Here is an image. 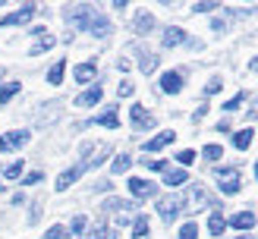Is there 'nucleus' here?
<instances>
[{"label": "nucleus", "instance_id": "nucleus-33", "mask_svg": "<svg viewBox=\"0 0 258 239\" xmlns=\"http://www.w3.org/2000/svg\"><path fill=\"white\" fill-rule=\"evenodd\" d=\"M221 88H224V82H221V75H214V79H211L208 85H205V95H217V92H221Z\"/></svg>", "mask_w": 258, "mask_h": 239}, {"label": "nucleus", "instance_id": "nucleus-12", "mask_svg": "<svg viewBox=\"0 0 258 239\" xmlns=\"http://www.w3.org/2000/svg\"><path fill=\"white\" fill-rule=\"evenodd\" d=\"M101 95H104V92H101V85H92V88H85V92L76 98V104H79V107H92V104L101 101Z\"/></svg>", "mask_w": 258, "mask_h": 239}, {"label": "nucleus", "instance_id": "nucleus-21", "mask_svg": "<svg viewBox=\"0 0 258 239\" xmlns=\"http://www.w3.org/2000/svg\"><path fill=\"white\" fill-rule=\"evenodd\" d=\"M154 29V16L151 13H139V19H136V32L139 35H145V32H151Z\"/></svg>", "mask_w": 258, "mask_h": 239}, {"label": "nucleus", "instance_id": "nucleus-36", "mask_svg": "<svg viewBox=\"0 0 258 239\" xmlns=\"http://www.w3.org/2000/svg\"><path fill=\"white\" fill-rule=\"evenodd\" d=\"M242 101H246V92H239L236 98H230V101H227V104H224V110H236V107L242 104Z\"/></svg>", "mask_w": 258, "mask_h": 239}, {"label": "nucleus", "instance_id": "nucleus-41", "mask_svg": "<svg viewBox=\"0 0 258 239\" xmlns=\"http://www.w3.org/2000/svg\"><path fill=\"white\" fill-rule=\"evenodd\" d=\"M249 69H252V72H258V57H252V63H249Z\"/></svg>", "mask_w": 258, "mask_h": 239}, {"label": "nucleus", "instance_id": "nucleus-23", "mask_svg": "<svg viewBox=\"0 0 258 239\" xmlns=\"http://www.w3.org/2000/svg\"><path fill=\"white\" fill-rule=\"evenodd\" d=\"M63 72H67V63L60 60V63H54V66H50V72H47V82H50V85H60V82H63Z\"/></svg>", "mask_w": 258, "mask_h": 239}, {"label": "nucleus", "instance_id": "nucleus-9", "mask_svg": "<svg viewBox=\"0 0 258 239\" xmlns=\"http://www.w3.org/2000/svg\"><path fill=\"white\" fill-rule=\"evenodd\" d=\"M129 192H133L136 198H154V195H158V186L148 183V180H139V176H133V180H129Z\"/></svg>", "mask_w": 258, "mask_h": 239}, {"label": "nucleus", "instance_id": "nucleus-6", "mask_svg": "<svg viewBox=\"0 0 258 239\" xmlns=\"http://www.w3.org/2000/svg\"><path fill=\"white\" fill-rule=\"evenodd\" d=\"M129 117H133V126H136V129H154V123H158L142 104H133V107H129Z\"/></svg>", "mask_w": 258, "mask_h": 239}, {"label": "nucleus", "instance_id": "nucleus-29", "mask_svg": "<svg viewBox=\"0 0 258 239\" xmlns=\"http://www.w3.org/2000/svg\"><path fill=\"white\" fill-rule=\"evenodd\" d=\"M88 239H117V233L107 230V226H95V230L88 233Z\"/></svg>", "mask_w": 258, "mask_h": 239}, {"label": "nucleus", "instance_id": "nucleus-13", "mask_svg": "<svg viewBox=\"0 0 258 239\" xmlns=\"http://www.w3.org/2000/svg\"><path fill=\"white\" fill-rule=\"evenodd\" d=\"M186 41H189L186 32L176 29V25H170V29L164 32V47H179V44H186Z\"/></svg>", "mask_w": 258, "mask_h": 239}, {"label": "nucleus", "instance_id": "nucleus-40", "mask_svg": "<svg viewBox=\"0 0 258 239\" xmlns=\"http://www.w3.org/2000/svg\"><path fill=\"white\" fill-rule=\"evenodd\" d=\"M192 10H196V13H211V10H217V4H196Z\"/></svg>", "mask_w": 258, "mask_h": 239}, {"label": "nucleus", "instance_id": "nucleus-31", "mask_svg": "<svg viewBox=\"0 0 258 239\" xmlns=\"http://www.w3.org/2000/svg\"><path fill=\"white\" fill-rule=\"evenodd\" d=\"M70 233H73V236H82V233H85V217H82V214H79V217H73Z\"/></svg>", "mask_w": 258, "mask_h": 239}, {"label": "nucleus", "instance_id": "nucleus-26", "mask_svg": "<svg viewBox=\"0 0 258 239\" xmlns=\"http://www.w3.org/2000/svg\"><path fill=\"white\" fill-rule=\"evenodd\" d=\"M19 88H22L19 82H7L4 88H0V104H7L10 98H16V95H19Z\"/></svg>", "mask_w": 258, "mask_h": 239}, {"label": "nucleus", "instance_id": "nucleus-4", "mask_svg": "<svg viewBox=\"0 0 258 239\" xmlns=\"http://www.w3.org/2000/svg\"><path fill=\"white\" fill-rule=\"evenodd\" d=\"M158 214H161L164 223H173L179 214H183V201L176 195H164V198H158Z\"/></svg>", "mask_w": 258, "mask_h": 239}, {"label": "nucleus", "instance_id": "nucleus-24", "mask_svg": "<svg viewBox=\"0 0 258 239\" xmlns=\"http://www.w3.org/2000/svg\"><path fill=\"white\" fill-rule=\"evenodd\" d=\"M139 69L145 72V75H151L154 69H158V57H154V54H148V50H145V54H142V63H139Z\"/></svg>", "mask_w": 258, "mask_h": 239}, {"label": "nucleus", "instance_id": "nucleus-11", "mask_svg": "<svg viewBox=\"0 0 258 239\" xmlns=\"http://www.w3.org/2000/svg\"><path fill=\"white\" fill-rule=\"evenodd\" d=\"M179 88H183V75H179V72H164V75H161V92L176 95Z\"/></svg>", "mask_w": 258, "mask_h": 239}, {"label": "nucleus", "instance_id": "nucleus-20", "mask_svg": "<svg viewBox=\"0 0 258 239\" xmlns=\"http://www.w3.org/2000/svg\"><path fill=\"white\" fill-rule=\"evenodd\" d=\"M252 135H255V132L249 129V126H246V129H239V132L233 135V148H239V151H246V148L252 145Z\"/></svg>", "mask_w": 258, "mask_h": 239}, {"label": "nucleus", "instance_id": "nucleus-18", "mask_svg": "<svg viewBox=\"0 0 258 239\" xmlns=\"http://www.w3.org/2000/svg\"><path fill=\"white\" fill-rule=\"evenodd\" d=\"M208 230H211V236H224L227 220H224V214H221V211H214L211 217H208Z\"/></svg>", "mask_w": 258, "mask_h": 239}, {"label": "nucleus", "instance_id": "nucleus-22", "mask_svg": "<svg viewBox=\"0 0 258 239\" xmlns=\"http://www.w3.org/2000/svg\"><path fill=\"white\" fill-rule=\"evenodd\" d=\"M133 236L136 239H145L148 236V217H145V214H139V217L133 220Z\"/></svg>", "mask_w": 258, "mask_h": 239}, {"label": "nucleus", "instance_id": "nucleus-43", "mask_svg": "<svg viewBox=\"0 0 258 239\" xmlns=\"http://www.w3.org/2000/svg\"><path fill=\"white\" fill-rule=\"evenodd\" d=\"M255 176H258V161H255Z\"/></svg>", "mask_w": 258, "mask_h": 239}, {"label": "nucleus", "instance_id": "nucleus-30", "mask_svg": "<svg viewBox=\"0 0 258 239\" xmlns=\"http://www.w3.org/2000/svg\"><path fill=\"white\" fill-rule=\"evenodd\" d=\"M202 154L208 157V161H221V157H224V148H221V145H205Z\"/></svg>", "mask_w": 258, "mask_h": 239}, {"label": "nucleus", "instance_id": "nucleus-27", "mask_svg": "<svg viewBox=\"0 0 258 239\" xmlns=\"http://www.w3.org/2000/svg\"><path fill=\"white\" fill-rule=\"evenodd\" d=\"M98 123L107 126V129H117V126H120V117H117V110H107V113H101V117H98Z\"/></svg>", "mask_w": 258, "mask_h": 239}, {"label": "nucleus", "instance_id": "nucleus-38", "mask_svg": "<svg viewBox=\"0 0 258 239\" xmlns=\"http://www.w3.org/2000/svg\"><path fill=\"white\" fill-rule=\"evenodd\" d=\"M133 92H136V88H133V82H123V85L117 88V95H120V98H133Z\"/></svg>", "mask_w": 258, "mask_h": 239}, {"label": "nucleus", "instance_id": "nucleus-35", "mask_svg": "<svg viewBox=\"0 0 258 239\" xmlns=\"http://www.w3.org/2000/svg\"><path fill=\"white\" fill-rule=\"evenodd\" d=\"M41 180H44V173H41V170H32V173L22 180V186H35V183H41Z\"/></svg>", "mask_w": 258, "mask_h": 239}, {"label": "nucleus", "instance_id": "nucleus-17", "mask_svg": "<svg viewBox=\"0 0 258 239\" xmlns=\"http://www.w3.org/2000/svg\"><path fill=\"white\" fill-rule=\"evenodd\" d=\"M186 180H189L186 170H170V167L164 170V186H183Z\"/></svg>", "mask_w": 258, "mask_h": 239}, {"label": "nucleus", "instance_id": "nucleus-5", "mask_svg": "<svg viewBox=\"0 0 258 239\" xmlns=\"http://www.w3.org/2000/svg\"><path fill=\"white\" fill-rule=\"evenodd\" d=\"M29 138H32L29 129H13L7 135H0V151H16V148H22L25 142H29Z\"/></svg>", "mask_w": 258, "mask_h": 239}, {"label": "nucleus", "instance_id": "nucleus-1", "mask_svg": "<svg viewBox=\"0 0 258 239\" xmlns=\"http://www.w3.org/2000/svg\"><path fill=\"white\" fill-rule=\"evenodd\" d=\"M67 19L76 25V29H82V32H88V35H98V38L110 35L107 16H101L95 7H73V10L67 13Z\"/></svg>", "mask_w": 258, "mask_h": 239}, {"label": "nucleus", "instance_id": "nucleus-19", "mask_svg": "<svg viewBox=\"0 0 258 239\" xmlns=\"http://www.w3.org/2000/svg\"><path fill=\"white\" fill-rule=\"evenodd\" d=\"M50 47H54V35H47V32H44V35L32 44L29 54H32V57H38V54H44V50H50Z\"/></svg>", "mask_w": 258, "mask_h": 239}, {"label": "nucleus", "instance_id": "nucleus-25", "mask_svg": "<svg viewBox=\"0 0 258 239\" xmlns=\"http://www.w3.org/2000/svg\"><path fill=\"white\" fill-rule=\"evenodd\" d=\"M129 167H133V157H129V154H117V157H113V164H110L113 173H126Z\"/></svg>", "mask_w": 258, "mask_h": 239}, {"label": "nucleus", "instance_id": "nucleus-32", "mask_svg": "<svg viewBox=\"0 0 258 239\" xmlns=\"http://www.w3.org/2000/svg\"><path fill=\"white\" fill-rule=\"evenodd\" d=\"M179 239H199V226L196 223H186L183 230H179Z\"/></svg>", "mask_w": 258, "mask_h": 239}, {"label": "nucleus", "instance_id": "nucleus-2", "mask_svg": "<svg viewBox=\"0 0 258 239\" xmlns=\"http://www.w3.org/2000/svg\"><path fill=\"white\" fill-rule=\"evenodd\" d=\"M179 201H183V211H186V214H196L199 208L211 205V198H208V192H205V186H202V183H192V186L186 189V195L179 198Z\"/></svg>", "mask_w": 258, "mask_h": 239}, {"label": "nucleus", "instance_id": "nucleus-16", "mask_svg": "<svg viewBox=\"0 0 258 239\" xmlns=\"http://www.w3.org/2000/svg\"><path fill=\"white\" fill-rule=\"evenodd\" d=\"M95 75H98V66H95V63H82V66H76V82H92L95 79Z\"/></svg>", "mask_w": 258, "mask_h": 239}, {"label": "nucleus", "instance_id": "nucleus-34", "mask_svg": "<svg viewBox=\"0 0 258 239\" xmlns=\"http://www.w3.org/2000/svg\"><path fill=\"white\" fill-rule=\"evenodd\" d=\"M176 161L183 164V167H189V164L196 161V151H192V148H186V151H179V154H176Z\"/></svg>", "mask_w": 258, "mask_h": 239}, {"label": "nucleus", "instance_id": "nucleus-7", "mask_svg": "<svg viewBox=\"0 0 258 239\" xmlns=\"http://www.w3.org/2000/svg\"><path fill=\"white\" fill-rule=\"evenodd\" d=\"M88 170V161H82V164H76V167H70V170H63L60 176H57V189H60V192H63V189H70L76 180H79V176Z\"/></svg>", "mask_w": 258, "mask_h": 239}, {"label": "nucleus", "instance_id": "nucleus-44", "mask_svg": "<svg viewBox=\"0 0 258 239\" xmlns=\"http://www.w3.org/2000/svg\"><path fill=\"white\" fill-rule=\"evenodd\" d=\"M0 192H4V186H0Z\"/></svg>", "mask_w": 258, "mask_h": 239}, {"label": "nucleus", "instance_id": "nucleus-37", "mask_svg": "<svg viewBox=\"0 0 258 239\" xmlns=\"http://www.w3.org/2000/svg\"><path fill=\"white\" fill-rule=\"evenodd\" d=\"M63 236H67V230H63V226L57 223V226H50V230H47V236H44V239H63Z\"/></svg>", "mask_w": 258, "mask_h": 239}, {"label": "nucleus", "instance_id": "nucleus-28", "mask_svg": "<svg viewBox=\"0 0 258 239\" xmlns=\"http://www.w3.org/2000/svg\"><path fill=\"white\" fill-rule=\"evenodd\" d=\"M4 176H7V180H19V176H22V161H10L4 167Z\"/></svg>", "mask_w": 258, "mask_h": 239}, {"label": "nucleus", "instance_id": "nucleus-15", "mask_svg": "<svg viewBox=\"0 0 258 239\" xmlns=\"http://www.w3.org/2000/svg\"><path fill=\"white\" fill-rule=\"evenodd\" d=\"M230 226H236V230H252L255 226V214L252 211H239L230 217Z\"/></svg>", "mask_w": 258, "mask_h": 239}, {"label": "nucleus", "instance_id": "nucleus-8", "mask_svg": "<svg viewBox=\"0 0 258 239\" xmlns=\"http://www.w3.org/2000/svg\"><path fill=\"white\" fill-rule=\"evenodd\" d=\"M35 4H25L22 10H16V13H7V16L4 19H0V25H25V22H29L32 16H35Z\"/></svg>", "mask_w": 258, "mask_h": 239}, {"label": "nucleus", "instance_id": "nucleus-39", "mask_svg": "<svg viewBox=\"0 0 258 239\" xmlns=\"http://www.w3.org/2000/svg\"><path fill=\"white\" fill-rule=\"evenodd\" d=\"M142 164H145L148 170H161V173L167 170V161H142Z\"/></svg>", "mask_w": 258, "mask_h": 239}, {"label": "nucleus", "instance_id": "nucleus-3", "mask_svg": "<svg viewBox=\"0 0 258 239\" xmlns=\"http://www.w3.org/2000/svg\"><path fill=\"white\" fill-rule=\"evenodd\" d=\"M214 180L221 183V192H224V195H236L239 186H242L239 167H217V170H214Z\"/></svg>", "mask_w": 258, "mask_h": 239}, {"label": "nucleus", "instance_id": "nucleus-10", "mask_svg": "<svg viewBox=\"0 0 258 239\" xmlns=\"http://www.w3.org/2000/svg\"><path fill=\"white\" fill-rule=\"evenodd\" d=\"M173 138H176V132H173V129H164L161 135H154V138H148V142L142 145V151H145V154H148V151H161V148H167V145H170Z\"/></svg>", "mask_w": 258, "mask_h": 239}, {"label": "nucleus", "instance_id": "nucleus-42", "mask_svg": "<svg viewBox=\"0 0 258 239\" xmlns=\"http://www.w3.org/2000/svg\"><path fill=\"white\" fill-rule=\"evenodd\" d=\"M236 239H252V236H236Z\"/></svg>", "mask_w": 258, "mask_h": 239}, {"label": "nucleus", "instance_id": "nucleus-14", "mask_svg": "<svg viewBox=\"0 0 258 239\" xmlns=\"http://www.w3.org/2000/svg\"><path fill=\"white\" fill-rule=\"evenodd\" d=\"M104 211H117L120 217H126L129 211H136V205H133V201H126V198H107L104 201Z\"/></svg>", "mask_w": 258, "mask_h": 239}]
</instances>
